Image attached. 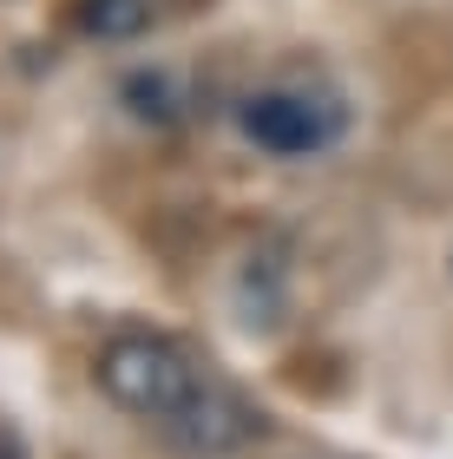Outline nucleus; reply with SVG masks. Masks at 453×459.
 <instances>
[{
  "mask_svg": "<svg viewBox=\"0 0 453 459\" xmlns=\"http://www.w3.org/2000/svg\"><path fill=\"white\" fill-rule=\"evenodd\" d=\"M152 0H73V27L92 39V47H126V39L152 33Z\"/></svg>",
  "mask_w": 453,
  "mask_h": 459,
  "instance_id": "423d86ee",
  "label": "nucleus"
},
{
  "mask_svg": "<svg viewBox=\"0 0 453 459\" xmlns=\"http://www.w3.org/2000/svg\"><path fill=\"white\" fill-rule=\"evenodd\" d=\"M118 106L138 125H152V132H171V125H184V86L164 66H132L118 79Z\"/></svg>",
  "mask_w": 453,
  "mask_h": 459,
  "instance_id": "39448f33",
  "label": "nucleus"
},
{
  "mask_svg": "<svg viewBox=\"0 0 453 459\" xmlns=\"http://www.w3.org/2000/svg\"><path fill=\"white\" fill-rule=\"evenodd\" d=\"M171 7H204V0H171Z\"/></svg>",
  "mask_w": 453,
  "mask_h": 459,
  "instance_id": "0eeeda50",
  "label": "nucleus"
},
{
  "mask_svg": "<svg viewBox=\"0 0 453 459\" xmlns=\"http://www.w3.org/2000/svg\"><path fill=\"white\" fill-rule=\"evenodd\" d=\"M231 308H237L243 328H257V335H270V328L290 316V282H283V256H276V249L243 256L237 282H231Z\"/></svg>",
  "mask_w": 453,
  "mask_h": 459,
  "instance_id": "20e7f679",
  "label": "nucleus"
},
{
  "mask_svg": "<svg viewBox=\"0 0 453 459\" xmlns=\"http://www.w3.org/2000/svg\"><path fill=\"white\" fill-rule=\"evenodd\" d=\"M237 132L270 158H316L348 132V99L328 79H276V86L243 92Z\"/></svg>",
  "mask_w": 453,
  "mask_h": 459,
  "instance_id": "f03ea898",
  "label": "nucleus"
},
{
  "mask_svg": "<svg viewBox=\"0 0 453 459\" xmlns=\"http://www.w3.org/2000/svg\"><path fill=\"white\" fill-rule=\"evenodd\" d=\"M164 446L178 459H237L243 446L263 440V413L243 387H223V381H197V394L184 401L178 413H164Z\"/></svg>",
  "mask_w": 453,
  "mask_h": 459,
  "instance_id": "7ed1b4c3",
  "label": "nucleus"
},
{
  "mask_svg": "<svg viewBox=\"0 0 453 459\" xmlns=\"http://www.w3.org/2000/svg\"><path fill=\"white\" fill-rule=\"evenodd\" d=\"M92 381H99V394H106L118 413L164 420V413H178L197 394L204 368L191 361V348H184V342L152 335V328H126V335H112L106 348H99Z\"/></svg>",
  "mask_w": 453,
  "mask_h": 459,
  "instance_id": "f257e3e1",
  "label": "nucleus"
}]
</instances>
